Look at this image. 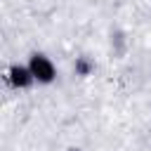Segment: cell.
<instances>
[{
    "mask_svg": "<svg viewBox=\"0 0 151 151\" xmlns=\"http://www.w3.org/2000/svg\"><path fill=\"white\" fill-rule=\"evenodd\" d=\"M66 151H80V149H76V146H71V149H66Z\"/></svg>",
    "mask_w": 151,
    "mask_h": 151,
    "instance_id": "277c9868",
    "label": "cell"
},
{
    "mask_svg": "<svg viewBox=\"0 0 151 151\" xmlns=\"http://www.w3.org/2000/svg\"><path fill=\"white\" fill-rule=\"evenodd\" d=\"M7 80H9V85H12L14 90H28V87L35 83L28 64H12V66L7 68Z\"/></svg>",
    "mask_w": 151,
    "mask_h": 151,
    "instance_id": "7a4b0ae2",
    "label": "cell"
},
{
    "mask_svg": "<svg viewBox=\"0 0 151 151\" xmlns=\"http://www.w3.org/2000/svg\"><path fill=\"white\" fill-rule=\"evenodd\" d=\"M73 68H76V73H78V76H90V73H92V68H94V64H92L87 57H78V59H76V64H73Z\"/></svg>",
    "mask_w": 151,
    "mask_h": 151,
    "instance_id": "3957f363",
    "label": "cell"
},
{
    "mask_svg": "<svg viewBox=\"0 0 151 151\" xmlns=\"http://www.w3.org/2000/svg\"><path fill=\"white\" fill-rule=\"evenodd\" d=\"M26 64H28V68H31V73H33V78H35L38 85H52L57 80V66H54V61L47 54L33 52Z\"/></svg>",
    "mask_w": 151,
    "mask_h": 151,
    "instance_id": "6da1fadb",
    "label": "cell"
}]
</instances>
